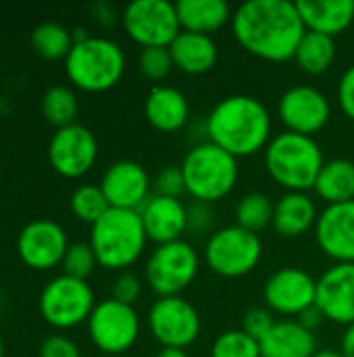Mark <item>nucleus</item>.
<instances>
[{
	"instance_id": "a878e982",
	"label": "nucleus",
	"mask_w": 354,
	"mask_h": 357,
	"mask_svg": "<svg viewBox=\"0 0 354 357\" xmlns=\"http://www.w3.org/2000/svg\"><path fill=\"white\" fill-rule=\"evenodd\" d=\"M182 31L213 36L223 29L234 13L225 0H179L175 4Z\"/></svg>"
},
{
	"instance_id": "7c9ffc66",
	"label": "nucleus",
	"mask_w": 354,
	"mask_h": 357,
	"mask_svg": "<svg viewBox=\"0 0 354 357\" xmlns=\"http://www.w3.org/2000/svg\"><path fill=\"white\" fill-rule=\"evenodd\" d=\"M273 207L275 201L265 192H248L236 205V226L259 234L273 224Z\"/></svg>"
},
{
	"instance_id": "c9c22d12",
	"label": "nucleus",
	"mask_w": 354,
	"mask_h": 357,
	"mask_svg": "<svg viewBox=\"0 0 354 357\" xmlns=\"http://www.w3.org/2000/svg\"><path fill=\"white\" fill-rule=\"evenodd\" d=\"M154 195L159 197H169V199H182L186 192V180H184V172L179 165H169L163 167L159 172V176L154 178Z\"/></svg>"
},
{
	"instance_id": "e433bc0d",
	"label": "nucleus",
	"mask_w": 354,
	"mask_h": 357,
	"mask_svg": "<svg viewBox=\"0 0 354 357\" xmlns=\"http://www.w3.org/2000/svg\"><path fill=\"white\" fill-rule=\"evenodd\" d=\"M215 226V213L209 203H190L188 205V234L192 236H202V234H213Z\"/></svg>"
},
{
	"instance_id": "72a5a7b5",
	"label": "nucleus",
	"mask_w": 354,
	"mask_h": 357,
	"mask_svg": "<svg viewBox=\"0 0 354 357\" xmlns=\"http://www.w3.org/2000/svg\"><path fill=\"white\" fill-rule=\"evenodd\" d=\"M96 266H98V259L90 243H71L61 264L63 274L77 278V280H88L92 272L96 270Z\"/></svg>"
},
{
	"instance_id": "0eeeda50",
	"label": "nucleus",
	"mask_w": 354,
	"mask_h": 357,
	"mask_svg": "<svg viewBox=\"0 0 354 357\" xmlns=\"http://www.w3.org/2000/svg\"><path fill=\"white\" fill-rule=\"evenodd\" d=\"M263 257L261 236L236 224L217 228L204 245L207 268L223 278H242L250 274Z\"/></svg>"
},
{
	"instance_id": "f8f14e48",
	"label": "nucleus",
	"mask_w": 354,
	"mask_h": 357,
	"mask_svg": "<svg viewBox=\"0 0 354 357\" xmlns=\"http://www.w3.org/2000/svg\"><path fill=\"white\" fill-rule=\"evenodd\" d=\"M148 331L161 347L188 349L198 341L202 320L184 297H159L148 310Z\"/></svg>"
},
{
	"instance_id": "2f4dec72",
	"label": "nucleus",
	"mask_w": 354,
	"mask_h": 357,
	"mask_svg": "<svg viewBox=\"0 0 354 357\" xmlns=\"http://www.w3.org/2000/svg\"><path fill=\"white\" fill-rule=\"evenodd\" d=\"M69 209L79 222L90 224V228H92L111 209V205H108L100 184H81L71 192Z\"/></svg>"
},
{
	"instance_id": "ddd939ff",
	"label": "nucleus",
	"mask_w": 354,
	"mask_h": 357,
	"mask_svg": "<svg viewBox=\"0 0 354 357\" xmlns=\"http://www.w3.org/2000/svg\"><path fill=\"white\" fill-rule=\"evenodd\" d=\"M277 117L286 132L315 138L332 119V102L319 88L296 84L280 96Z\"/></svg>"
},
{
	"instance_id": "f704fd0d",
	"label": "nucleus",
	"mask_w": 354,
	"mask_h": 357,
	"mask_svg": "<svg viewBox=\"0 0 354 357\" xmlns=\"http://www.w3.org/2000/svg\"><path fill=\"white\" fill-rule=\"evenodd\" d=\"M138 67H140L142 75L150 82H161L175 69L169 48H163V46L142 48L140 59H138Z\"/></svg>"
},
{
	"instance_id": "39448f33",
	"label": "nucleus",
	"mask_w": 354,
	"mask_h": 357,
	"mask_svg": "<svg viewBox=\"0 0 354 357\" xmlns=\"http://www.w3.org/2000/svg\"><path fill=\"white\" fill-rule=\"evenodd\" d=\"M69 82L83 92H106L115 88L125 73L123 48L104 36H88L73 44L65 59Z\"/></svg>"
},
{
	"instance_id": "f257e3e1",
	"label": "nucleus",
	"mask_w": 354,
	"mask_h": 357,
	"mask_svg": "<svg viewBox=\"0 0 354 357\" xmlns=\"http://www.w3.org/2000/svg\"><path fill=\"white\" fill-rule=\"evenodd\" d=\"M238 44L252 56L269 63L294 61L296 48L307 33L296 2L248 0L232 17Z\"/></svg>"
},
{
	"instance_id": "b1692460",
	"label": "nucleus",
	"mask_w": 354,
	"mask_h": 357,
	"mask_svg": "<svg viewBox=\"0 0 354 357\" xmlns=\"http://www.w3.org/2000/svg\"><path fill=\"white\" fill-rule=\"evenodd\" d=\"M173 67L186 75H202L217 65L219 46L213 36L179 31V36L169 46Z\"/></svg>"
},
{
	"instance_id": "f3484780",
	"label": "nucleus",
	"mask_w": 354,
	"mask_h": 357,
	"mask_svg": "<svg viewBox=\"0 0 354 357\" xmlns=\"http://www.w3.org/2000/svg\"><path fill=\"white\" fill-rule=\"evenodd\" d=\"M100 188L113 209L140 211L142 205L152 197V182L146 167L131 159L111 163L100 178Z\"/></svg>"
},
{
	"instance_id": "4c0bfd02",
	"label": "nucleus",
	"mask_w": 354,
	"mask_h": 357,
	"mask_svg": "<svg viewBox=\"0 0 354 357\" xmlns=\"http://www.w3.org/2000/svg\"><path fill=\"white\" fill-rule=\"evenodd\" d=\"M275 318H273V312L267 310V307H252L244 314V320H242V331L246 335H250L252 339L261 341L273 326H275Z\"/></svg>"
},
{
	"instance_id": "4468645a",
	"label": "nucleus",
	"mask_w": 354,
	"mask_h": 357,
	"mask_svg": "<svg viewBox=\"0 0 354 357\" xmlns=\"http://www.w3.org/2000/svg\"><path fill=\"white\" fill-rule=\"evenodd\" d=\"M96 159H98V140L88 126L73 123L54 130L48 142V161L58 176L67 180L83 178L96 165Z\"/></svg>"
},
{
	"instance_id": "9b49d317",
	"label": "nucleus",
	"mask_w": 354,
	"mask_h": 357,
	"mask_svg": "<svg viewBox=\"0 0 354 357\" xmlns=\"http://www.w3.org/2000/svg\"><path fill=\"white\" fill-rule=\"evenodd\" d=\"M121 23L125 33L142 48H169L182 31L177 8L167 0H134L125 6Z\"/></svg>"
},
{
	"instance_id": "9d476101",
	"label": "nucleus",
	"mask_w": 354,
	"mask_h": 357,
	"mask_svg": "<svg viewBox=\"0 0 354 357\" xmlns=\"http://www.w3.org/2000/svg\"><path fill=\"white\" fill-rule=\"evenodd\" d=\"M86 326L94 347L106 356L129 351L140 337V316L136 307L119 303L113 297L96 303Z\"/></svg>"
},
{
	"instance_id": "cd10ccee",
	"label": "nucleus",
	"mask_w": 354,
	"mask_h": 357,
	"mask_svg": "<svg viewBox=\"0 0 354 357\" xmlns=\"http://www.w3.org/2000/svg\"><path fill=\"white\" fill-rule=\"evenodd\" d=\"M336 54H338V48H336L334 38L315 33V31H307L296 48L294 61L300 71H305L309 75H323L332 69Z\"/></svg>"
},
{
	"instance_id": "1a4fd4ad",
	"label": "nucleus",
	"mask_w": 354,
	"mask_h": 357,
	"mask_svg": "<svg viewBox=\"0 0 354 357\" xmlns=\"http://www.w3.org/2000/svg\"><path fill=\"white\" fill-rule=\"evenodd\" d=\"M38 307L46 324L58 331H69L79 324H88L96 307V297L88 280L61 274L44 284Z\"/></svg>"
},
{
	"instance_id": "79ce46f5",
	"label": "nucleus",
	"mask_w": 354,
	"mask_h": 357,
	"mask_svg": "<svg viewBox=\"0 0 354 357\" xmlns=\"http://www.w3.org/2000/svg\"><path fill=\"white\" fill-rule=\"evenodd\" d=\"M296 322H298V324H303L307 331L315 333V331L325 322V318H323V314L319 312V307H317V305H313V307L305 310V312L296 318Z\"/></svg>"
},
{
	"instance_id": "6e6552de",
	"label": "nucleus",
	"mask_w": 354,
	"mask_h": 357,
	"mask_svg": "<svg viewBox=\"0 0 354 357\" xmlns=\"http://www.w3.org/2000/svg\"><path fill=\"white\" fill-rule=\"evenodd\" d=\"M200 270V255L186 238L159 245L144 266L146 284L159 297H182V293L196 280Z\"/></svg>"
},
{
	"instance_id": "f03ea898",
	"label": "nucleus",
	"mask_w": 354,
	"mask_h": 357,
	"mask_svg": "<svg viewBox=\"0 0 354 357\" xmlns=\"http://www.w3.org/2000/svg\"><path fill=\"white\" fill-rule=\"evenodd\" d=\"M271 113L263 100L250 94L221 98L207 117V138L234 155L252 157L271 142Z\"/></svg>"
},
{
	"instance_id": "393cba45",
	"label": "nucleus",
	"mask_w": 354,
	"mask_h": 357,
	"mask_svg": "<svg viewBox=\"0 0 354 357\" xmlns=\"http://www.w3.org/2000/svg\"><path fill=\"white\" fill-rule=\"evenodd\" d=\"M261 357H313L317 349L315 333L296 320H282L259 341Z\"/></svg>"
},
{
	"instance_id": "aec40b11",
	"label": "nucleus",
	"mask_w": 354,
	"mask_h": 357,
	"mask_svg": "<svg viewBox=\"0 0 354 357\" xmlns=\"http://www.w3.org/2000/svg\"><path fill=\"white\" fill-rule=\"evenodd\" d=\"M138 213L148 241L156 247L182 241L188 234V207L182 199L152 195Z\"/></svg>"
},
{
	"instance_id": "6ab92c4d",
	"label": "nucleus",
	"mask_w": 354,
	"mask_h": 357,
	"mask_svg": "<svg viewBox=\"0 0 354 357\" xmlns=\"http://www.w3.org/2000/svg\"><path fill=\"white\" fill-rule=\"evenodd\" d=\"M315 238L334 264H354V201L325 205L319 211Z\"/></svg>"
},
{
	"instance_id": "bb28decb",
	"label": "nucleus",
	"mask_w": 354,
	"mask_h": 357,
	"mask_svg": "<svg viewBox=\"0 0 354 357\" xmlns=\"http://www.w3.org/2000/svg\"><path fill=\"white\" fill-rule=\"evenodd\" d=\"M313 190L325 205L354 201V161L342 157L325 161Z\"/></svg>"
},
{
	"instance_id": "2eb2a0df",
	"label": "nucleus",
	"mask_w": 354,
	"mask_h": 357,
	"mask_svg": "<svg viewBox=\"0 0 354 357\" xmlns=\"http://www.w3.org/2000/svg\"><path fill=\"white\" fill-rule=\"evenodd\" d=\"M69 245L65 228L48 218L27 222L17 236L19 259L35 272H48L61 266Z\"/></svg>"
},
{
	"instance_id": "a18cd8bd",
	"label": "nucleus",
	"mask_w": 354,
	"mask_h": 357,
	"mask_svg": "<svg viewBox=\"0 0 354 357\" xmlns=\"http://www.w3.org/2000/svg\"><path fill=\"white\" fill-rule=\"evenodd\" d=\"M154 357H190L186 349H173V347H161V351Z\"/></svg>"
},
{
	"instance_id": "ea45409f",
	"label": "nucleus",
	"mask_w": 354,
	"mask_h": 357,
	"mask_svg": "<svg viewBox=\"0 0 354 357\" xmlns=\"http://www.w3.org/2000/svg\"><path fill=\"white\" fill-rule=\"evenodd\" d=\"M40 357H81L75 341L65 335H52L40 345Z\"/></svg>"
},
{
	"instance_id": "58836bf2",
	"label": "nucleus",
	"mask_w": 354,
	"mask_h": 357,
	"mask_svg": "<svg viewBox=\"0 0 354 357\" xmlns=\"http://www.w3.org/2000/svg\"><path fill=\"white\" fill-rule=\"evenodd\" d=\"M142 295V280L134 272H119V276L113 280V299L125 305H136V301Z\"/></svg>"
},
{
	"instance_id": "4be33fe9",
	"label": "nucleus",
	"mask_w": 354,
	"mask_h": 357,
	"mask_svg": "<svg viewBox=\"0 0 354 357\" xmlns=\"http://www.w3.org/2000/svg\"><path fill=\"white\" fill-rule=\"evenodd\" d=\"M317 220L319 209L309 192H284L275 201L271 228L284 238H298L315 230Z\"/></svg>"
},
{
	"instance_id": "49530a36",
	"label": "nucleus",
	"mask_w": 354,
	"mask_h": 357,
	"mask_svg": "<svg viewBox=\"0 0 354 357\" xmlns=\"http://www.w3.org/2000/svg\"><path fill=\"white\" fill-rule=\"evenodd\" d=\"M313 357H344L340 351H336V349H319L317 354Z\"/></svg>"
},
{
	"instance_id": "37998d69",
	"label": "nucleus",
	"mask_w": 354,
	"mask_h": 357,
	"mask_svg": "<svg viewBox=\"0 0 354 357\" xmlns=\"http://www.w3.org/2000/svg\"><path fill=\"white\" fill-rule=\"evenodd\" d=\"M94 15H96V21L100 23V25H113L115 21H117V10H115V6L113 4H108V2H98L96 6H94Z\"/></svg>"
},
{
	"instance_id": "7ed1b4c3",
	"label": "nucleus",
	"mask_w": 354,
	"mask_h": 357,
	"mask_svg": "<svg viewBox=\"0 0 354 357\" xmlns=\"http://www.w3.org/2000/svg\"><path fill=\"white\" fill-rule=\"evenodd\" d=\"M323 163V151L311 136L282 132L265 149L267 174L286 192L313 190Z\"/></svg>"
},
{
	"instance_id": "5701e85b",
	"label": "nucleus",
	"mask_w": 354,
	"mask_h": 357,
	"mask_svg": "<svg viewBox=\"0 0 354 357\" xmlns=\"http://www.w3.org/2000/svg\"><path fill=\"white\" fill-rule=\"evenodd\" d=\"M296 6L307 31L334 40L354 23V0H300Z\"/></svg>"
},
{
	"instance_id": "20e7f679",
	"label": "nucleus",
	"mask_w": 354,
	"mask_h": 357,
	"mask_svg": "<svg viewBox=\"0 0 354 357\" xmlns=\"http://www.w3.org/2000/svg\"><path fill=\"white\" fill-rule=\"evenodd\" d=\"M90 247L98 266L111 272H127L144 253L148 236L138 211L108 209L90 230Z\"/></svg>"
},
{
	"instance_id": "c03bdc74",
	"label": "nucleus",
	"mask_w": 354,
	"mask_h": 357,
	"mask_svg": "<svg viewBox=\"0 0 354 357\" xmlns=\"http://www.w3.org/2000/svg\"><path fill=\"white\" fill-rule=\"evenodd\" d=\"M340 354L344 357H354V324L346 326V331H344V335H342Z\"/></svg>"
},
{
	"instance_id": "c85d7f7f",
	"label": "nucleus",
	"mask_w": 354,
	"mask_h": 357,
	"mask_svg": "<svg viewBox=\"0 0 354 357\" xmlns=\"http://www.w3.org/2000/svg\"><path fill=\"white\" fill-rule=\"evenodd\" d=\"M29 42L33 52L46 61H65L75 44L73 31L56 21H44L35 25L29 36Z\"/></svg>"
},
{
	"instance_id": "c756f323",
	"label": "nucleus",
	"mask_w": 354,
	"mask_h": 357,
	"mask_svg": "<svg viewBox=\"0 0 354 357\" xmlns=\"http://www.w3.org/2000/svg\"><path fill=\"white\" fill-rule=\"evenodd\" d=\"M40 109H42L44 119L50 126H54L56 130H61V128L77 123L79 100H77V94L73 88H69L65 84H56V86H50L42 94Z\"/></svg>"
},
{
	"instance_id": "423d86ee",
	"label": "nucleus",
	"mask_w": 354,
	"mask_h": 357,
	"mask_svg": "<svg viewBox=\"0 0 354 357\" xmlns=\"http://www.w3.org/2000/svg\"><path fill=\"white\" fill-rule=\"evenodd\" d=\"M179 167L184 172L186 192L194 201L209 205L225 199L240 178L238 159L211 140L194 144Z\"/></svg>"
},
{
	"instance_id": "a211bd4d",
	"label": "nucleus",
	"mask_w": 354,
	"mask_h": 357,
	"mask_svg": "<svg viewBox=\"0 0 354 357\" xmlns=\"http://www.w3.org/2000/svg\"><path fill=\"white\" fill-rule=\"evenodd\" d=\"M315 305L328 322L354 324V264H334L319 276Z\"/></svg>"
},
{
	"instance_id": "473e14b6",
	"label": "nucleus",
	"mask_w": 354,
	"mask_h": 357,
	"mask_svg": "<svg viewBox=\"0 0 354 357\" xmlns=\"http://www.w3.org/2000/svg\"><path fill=\"white\" fill-rule=\"evenodd\" d=\"M211 357H261V345L242 328H234L213 341Z\"/></svg>"
},
{
	"instance_id": "de8ad7c7",
	"label": "nucleus",
	"mask_w": 354,
	"mask_h": 357,
	"mask_svg": "<svg viewBox=\"0 0 354 357\" xmlns=\"http://www.w3.org/2000/svg\"><path fill=\"white\" fill-rule=\"evenodd\" d=\"M0 357H4V341H2V335H0Z\"/></svg>"
},
{
	"instance_id": "dca6fc26",
	"label": "nucleus",
	"mask_w": 354,
	"mask_h": 357,
	"mask_svg": "<svg viewBox=\"0 0 354 357\" xmlns=\"http://www.w3.org/2000/svg\"><path fill=\"white\" fill-rule=\"evenodd\" d=\"M317 280L303 268H280L263 287V299L267 310L286 318H298L305 310L315 305Z\"/></svg>"
},
{
	"instance_id": "a19ab883",
	"label": "nucleus",
	"mask_w": 354,
	"mask_h": 357,
	"mask_svg": "<svg viewBox=\"0 0 354 357\" xmlns=\"http://www.w3.org/2000/svg\"><path fill=\"white\" fill-rule=\"evenodd\" d=\"M336 98H338V107L340 111L354 121V65H351L340 82H338V92H336Z\"/></svg>"
},
{
	"instance_id": "412c9836",
	"label": "nucleus",
	"mask_w": 354,
	"mask_h": 357,
	"mask_svg": "<svg viewBox=\"0 0 354 357\" xmlns=\"http://www.w3.org/2000/svg\"><path fill=\"white\" fill-rule=\"evenodd\" d=\"M144 117L156 132L173 134L188 123L190 102L173 86H154L144 100Z\"/></svg>"
}]
</instances>
